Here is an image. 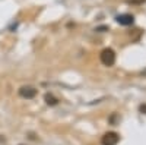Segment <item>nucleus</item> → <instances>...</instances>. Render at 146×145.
Returning <instances> with one entry per match:
<instances>
[{"label": "nucleus", "mask_w": 146, "mask_h": 145, "mask_svg": "<svg viewBox=\"0 0 146 145\" xmlns=\"http://www.w3.org/2000/svg\"><path fill=\"white\" fill-rule=\"evenodd\" d=\"M100 59H101V63L104 66H113L115 63V53L114 50H111V48H104V50L101 51L100 54Z\"/></svg>", "instance_id": "nucleus-1"}, {"label": "nucleus", "mask_w": 146, "mask_h": 145, "mask_svg": "<svg viewBox=\"0 0 146 145\" xmlns=\"http://www.w3.org/2000/svg\"><path fill=\"white\" fill-rule=\"evenodd\" d=\"M118 141H120L118 134H115V132H107L101 139V144L102 145H117Z\"/></svg>", "instance_id": "nucleus-2"}, {"label": "nucleus", "mask_w": 146, "mask_h": 145, "mask_svg": "<svg viewBox=\"0 0 146 145\" xmlns=\"http://www.w3.org/2000/svg\"><path fill=\"white\" fill-rule=\"evenodd\" d=\"M18 94L22 97V98L31 100V98H34V97L36 95V90H35L34 87L27 85V87H21V88H19V91H18Z\"/></svg>", "instance_id": "nucleus-3"}, {"label": "nucleus", "mask_w": 146, "mask_h": 145, "mask_svg": "<svg viewBox=\"0 0 146 145\" xmlns=\"http://www.w3.org/2000/svg\"><path fill=\"white\" fill-rule=\"evenodd\" d=\"M133 21H135V18H133V15H129V13H124V15H118L117 16V22L120 23V25H131Z\"/></svg>", "instance_id": "nucleus-4"}, {"label": "nucleus", "mask_w": 146, "mask_h": 145, "mask_svg": "<svg viewBox=\"0 0 146 145\" xmlns=\"http://www.w3.org/2000/svg\"><path fill=\"white\" fill-rule=\"evenodd\" d=\"M44 100H45V103H47L48 106H57V103H58V100L56 98L54 95H51V94H45Z\"/></svg>", "instance_id": "nucleus-5"}, {"label": "nucleus", "mask_w": 146, "mask_h": 145, "mask_svg": "<svg viewBox=\"0 0 146 145\" xmlns=\"http://www.w3.org/2000/svg\"><path fill=\"white\" fill-rule=\"evenodd\" d=\"M140 112L146 113V106H140Z\"/></svg>", "instance_id": "nucleus-6"}]
</instances>
